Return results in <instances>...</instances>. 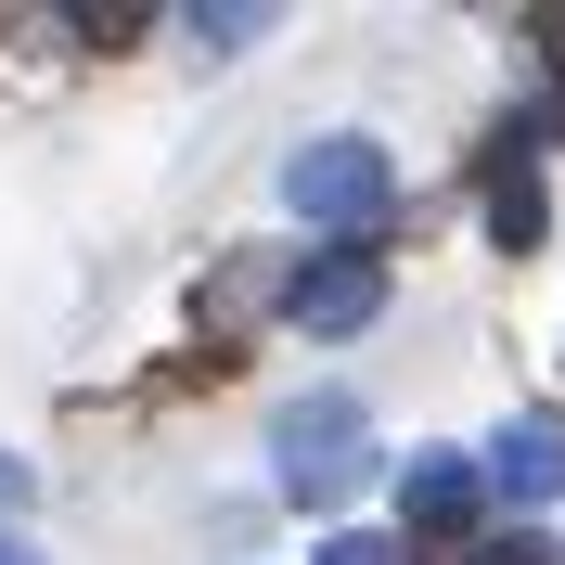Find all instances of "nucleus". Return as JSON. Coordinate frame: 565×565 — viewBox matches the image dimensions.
<instances>
[{
  "label": "nucleus",
  "instance_id": "obj_10",
  "mask_svg": "<svg viewBox=\"0 0 565 565\" xmlns=\"http://www.w3.org/2000/svg\"><path fill=\"white\" fill-rule=\"evenodd\" d=\"M13 501H26V462H13V450H0V514H13Z\"/></svg>",
  "mask_w": 565,
  "mask_h": 565
},
{
  "label": "nucleus",
  "instance_id": "obj_2",
  "mask_svg": "<svg viewBox=\"0 0 565 565\" xmlns=\"http://www.w3.org/2000/svg\"><path fill=\"white\" fill-rule=\"evenodd\" d=\"M282 206L309 218V232H373V218L398 206L386 141H360V129H334V141H296V154H282Z\"/></svg>",
  "mask_w": 565,
  "mask_h": 565
},
{
  "label": "nucleus",
  "instance_id": "obj_3",
  "mask_svg": "<svg viewBox=\"0 0 565 565\" xmlns=\"http://www.w3.org/2000/svg\"><path fill=\"white\" fill-rule=\"evenodd\" d=\"M373 309H386V270H373L360 245H321L309 270L282 282V321H296V334H360Z\"/></svg>",
  "mask_w": 565,
  "mask_h": 565
},
{
  "label": "nucleus",
  "instance_id": "obj_9",
  "mask_svg": "<svg viewBox=\"0 0 565 565\" xmlns=\"http://www.w3.org/2000/svg\"><path fill=\"white\" fill-rule=\"evenodd\" d=\"M309 565H398V540H360V527H334V540H321Z\"/></svg>",
  "mask_w": 565,
  "mask_h": 565
},
{
  "label": "nucleus",
  "instance_id": "obj_5",
  "mask_svg": "<svg viewBox=\"0 0 565 565\" xmlns=\"http://www.w3.org/2000/svg\"><path fill=\"white\" fill-rule=\"evenodd\" d=\"M476 501H489V462L412 450V476H398V514H412V527H476Z\"/></svg>",
  "mask_w": 565,
  "mask_h": 565
},
{
  "label": "nucleus",
  "instance_id": "obj_1",
  "mask_svg": "<svg viewBox=\"0 0 565 565\" xmlns=\"http://www.w3.org/2000/svg\"><path fill=\"white\" fill-rule=\"evenodd\" d=\"M270 476H282V501H334L373 476V412H360L348 386H321V398H296V412L270 424Z\"/></svg>",
  "mask_w": 565,
  "mask_h": 565
},
{
  "label": "nucleus",
  "instance_id": "obj_12",
  "mask_svg": "<svg viewBox=\"0 0 565 565\" xmlns=\"http://www.w3.org/2000/svg\"><path fill=\"white\" fill-rule=\"evenodd\" d=\"M540 26H553V39H565V13H540Z\"/></svg>",
  "mask_w": 565,
  "mask_h": 565
},
{
  "label": "nucleus",
  "instance_id": "obj_7",
  "mask_svg": "<svg viewBox=\"0 0 565 565\" xmlns=\"http://www.w3.org/2000/svg\"><path fill=\"white\" fill-rule=\"evenodd\" d=\"M180 26L206 39V52H245V39H257V26H270V13H257V0H218V13H180Z\"/></svg>",
  "mask_w": 565,
  "mask_h": 565
},
{
  "label": "nucleus",
  "instance_id": "obj_4",
  "mask_svg": "<svg viewBox=\"0 0 565 565\" xmlns=\"http://www.w3.org/2000/svg\"><path fill=\"white\" fill-rule=\"evenodd\" d=\"M489 489L514 501V514H540V501L565 489V412H514L489 437Z\"/></svg>",
  "mask_w": 565,
  "mask_h": 565
},
{
  "label": "nucleus",
  "instance_id": "obj_11",
  "mask_svg": "<svg viewBox=\"0 0 565 565\" xmlns=\"http://www.w3.org/2000/svg\"><path fill=\"white\" fill-rule=\"evenodd\" d=\"M0 565H39V553H26V540H0Z\"/></svg>",
  "mask_w": 565,
  "mask_h": 565
},
{
  "label": "nucleus",
  "instance_id": "obj_6",
  "mask_svg": "<svg viewBox=\"0 0 565 565\" xmlns=\"http://www.w3.org/2000/svg\"><path fill=\"white\" fill-rule=\"evenodd\" d=\"M540 218H553V206H540V180H527V168H501V180H489V232L527 257V245H540Z\"/></svg>",
  "mask_w": 565,
  "mask_h": 565
},
{
  "label": "nucleus",
  "instance_id": "obj_8",
  "mask_svg": "<svg viewBox=\"0 0 565 565\" xmlns=\"http://www.w3.org/2000/svg\"><path fill=\"white\" fill-rule=\"evenodd\" d=\"M462 565H565V553H553V540H540V527H501L489 553H462Z\"/></svg>",
  "mask_w": 565,
  "mask_h": 565
}]
</instances>
